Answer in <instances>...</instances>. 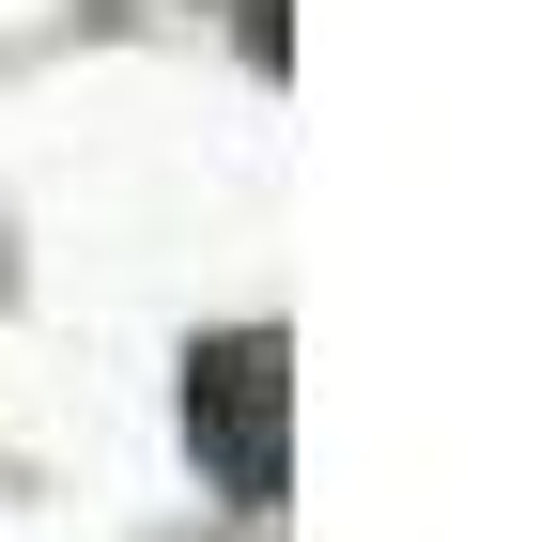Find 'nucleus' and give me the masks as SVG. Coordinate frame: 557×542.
Wrapping results in <instances>:
<instances>
[{"label":"nucleus","instance_id":"nucleus-1","mask_svg":"<svg viewBox=\"0 0 557 542\" xmlns=\"http://www.w3.org/2000/svg\"><path fill=\"white\" fill-rule=\"evenodd\" d=\"M186 449H201V481L233 512L295 496V357H278V325H218L186 357Z\"/></svg>","mask_w":557,"mask_h":542}]
</instances>
